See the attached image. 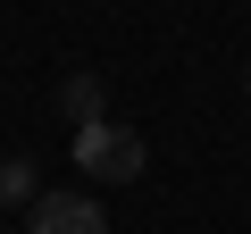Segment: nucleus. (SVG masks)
Wrapping results in <instances>:
<instances>
[{
	"label": "nucleus",
	"mask_w": 251,
	"mask_h": 234,
	"mask_svg": "<svg viewBox=\"0 0 251 234\" xmlns=\"http://www.w3.org/2000/svg\"><path fill=\"white\" fill-rule=\"evenodd\" d=\"M67 151H75V167H84L92 184H134V176H143V134H126L117 117L75 126V134H67Z\"/></svg>",
	"instance_id": "f257e3e1"
},
{
	"label": "nucleus",
	"mask_w": 251,
	"mask_h": 234,
	"mask_svg": "<svg viewBox=\"0 0 251 234\" xmlns=\"http://www.w3.org/2000/svg\"><path fill=\"white\" fill-rule=\"evenodd\" d=\"M59 109L75 117V126H92V117L109 109V92H100V75H92V67H84V75H67V84H59Z\"/></svg>",
	"instance_id": "7ed1b4c3"
},
{
	"label": "nucleus",
	"mask_w": 251,
	"mask_h": 234,
	"mask_svg": "<svg viewBox=\"0 0 251 234\" xmlns=\"http://www.w3.org/2000/svg\"><path fill=\"white\" fill-rule=\"evenodd\" d=\"M25 234H109V209H100V201H84V192H42Z\"/></svg>",
	"instance_id": "f03ea898"
},
{
	"label": "nucleus",
	"mask_w": 251,
	"mask_h": 234,
	"mask_svg": "<svg viewBox=\"0 0 251 234\" xmlns=\"http://www.w3.org/2000/svg\"><path fill=\"white\" fill-rule=\"evenodd\" d=\"M0 201H42V176H34L25 151H17V159H0Z\"/></svg>",
	"instance_id": "20e7f679"
},
{
	"label": "nucleus",
	"mask_w": 251,
	"mask_h": 234,
	"mask_svg": "<svg viewBox=\"0 0 251 234\" xmlns=\"http://www.w3.org/2000/svg\"><path fill=\"white\" fill-rule=\"evenodd\" d=\"M243 84H251V67H243Z\"/></svg>",
	"instance_id": "39448f33"
}]
</instances>
